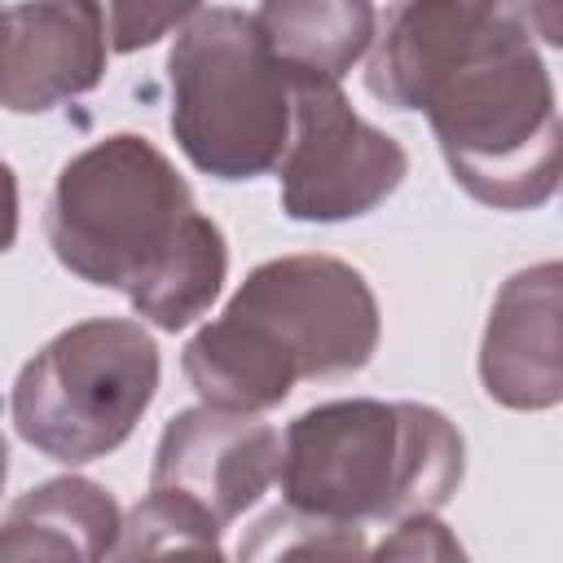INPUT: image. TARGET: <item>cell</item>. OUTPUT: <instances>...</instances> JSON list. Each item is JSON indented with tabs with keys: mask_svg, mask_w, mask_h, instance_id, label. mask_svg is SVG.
<instances>
[{
	"mask_svg": "<svg viewBox=\"0 0 563 563\" xmlns=\"http://www.w3.org/2000/svg\"><path fill=\"white\" fill-rule=\"evenodd\" d=\"M202 0H110V48L136 53L185 22Z\"/></svg>",
	"mask_w": 563,
	"mask_h": 563,
	"instance_id": "7c38bea8",
	"label": "cell"
},
{
	"mask_svg": "<svg viewBox=\"0 0 563 563\" xmlns=\"http://www.w3.org/2000/svg\"><path fill=\"white\" fill-rule=\"evenodd\" d=\"M119 528H123L119 506L106 497V488L88 479H53L44 488H31L0 523V559H31V554L101 559L114 554Z\"/></svg>",
	"mask_w": 563,
	"mask_h": 563,
	"instance_id": "30bf717a",
	"label": "cell"
},
{
	"mask_svg": "<svg viewBox=\"0 0 563 563\" xmlns=\"http://www.w3.org/2000/svg\"><path fill=\"white\" fill-rule=\"evenodd\" d=\"M251 22L286 70L325 79H343L374 40L369 0H260Z\"/></svg>",
	"mask_w": 563,
	"mask_h": 563,
	"instance_id": "8fae6325",
	"label": "cell"
},
{
	"mask_svg": "<svg viewBox=\"0 0 563 563\" xmlns=\"http://www.w3.org/2000/svg\"><path fill=\"white\" fill-rule=\"evenodd\" d=\"M532 18L537 0H409L365 70L378 101L431 119L453 180L501 211L559 185V110Z\"/></svg>",
	"mask_w": 563,
	"mask_h": 563,
	"instance_id": "6da1fadb",
	"label": "cell"
},
{
	"mask_svg": "<svg viewBox=\"0 0 563 563\" xmlns=\"http://www.w3.org/2000/svg\"><path fill=\"white\" fill-rule=\"evenodd\" d=\"M106 18L97 0H22L0 13V106L53 110L101 84Z\"/></svg>",
	"mask_w": 563,
	"mask_h": 563,
	"instance_id": "9c48e42d",
	"label": "cell"
},
{
	"mask_svg": "<svg viewBox=\"0 0 563 563\" xmlns=\"http://www.w3.org/2000/svg\"><path fill=\"white\" fill-rule=\"evenodd\" d=\"M295 136L282 150V207L295 220H347L374 211L409 172V154L361 123L339 79L290 70Z\"/></svg>",
	"mask_w": 563,
	"mask_h": 563,
	"instance_id": "ba28073f",
	"label": "cell"
},
{
	"mask_svg": "<svg viewBox=\"0 0 563 563\" xmlns=\"http://www.w3.org/2000/svg\"><path fill=\"white\" fill-rule=\"evenodd\" d=\"M4 471H9V453H4V440H0V484H4Z\"/></svg>",
	"mask_w": 563,
	"mask_h": 563,
	"instance_id": "5bb4252c",
	"label": "cell"
},
{
	"mask_svg": "<svg viewBox=\"0 0 563 563\" xmlns=\"http://www.w3.org/2000/svg\"><path fill=\"white\" fill-rule=\"evenodd\" d=\"M378 347V303L365 277L330 255L260 264L229 308L185 347V374L207 405L260 413L299 378L361 369Z\"/></svg>",
	"mask_w": 563,
	"mask_h": 563,
	"instance_id": "3957f363",
	"label": "cell"
},
{
	"mask_svg": "<svg viewBox=\"0 0 563 563\" xmlns=\"http://www.w3.org/2000/svg\"><path fill=\"white\" fill-rule=\"evenodd\" d=\"M158 391V347L136 321H79L18 374L9 413L18 435L53 462L114 453Z\"/></svg>",
	"mask_w": 563,
	"mask_h": 563,
	"instance_id": "8992f818",
	"label": "cell"
},
{
	"mask_svg": "<svg viewBox=\"0 0 563 563\" xmlns=\"http://www.w3.org/2000/svg\"><path fill=\"white\" fill-rule=\"evenodd\" d=\"M18 238V180L9 163H0V251H9Z\"/></svg>",
	"mask_w": 563,
	"mask_h": 563,
	"instance_id": "4fadbf2b",
	"label": "cell"
},
{
	"mask_svg": "<svg viewBox=\"0 0 563 563\" xmlns=\"http://www.w3.org/2000/svg\"><path fill=\"white\" fill-rule=\"evenodd\" d=\"M457 479L462 435L427 405L334 400L299 413L282 435L286 506L356 532L440 510Z\"/></svg>",
	"mask_w": 563,
	"mask_h": 563,
	"instance_id": "277c9868",
	"label": "cell"
},
{
	"mask_svg": "<svg viewBox=\"0 0 563 563\" xmlns=\"http://www.w3.org/2000/svg\"><path fill=\"white\" fill-rule=\"evenodd\" d=\"M0 13H4V9H0Z\"/></svg>",
	"mask_w": 563,
	"mask_h": 563,
	"instance_id": "9a60e30c",
	"label": "cell"
},
{
	"mask_svg": "<svg viewBox=\"0 0 563 563\" xmlns=\"http://www.w3.org/2000/svg\"><path fill=\"white\" fill-rule=\"evenodd\" d=\"M172 132L189 163L220 180H251L290 141V70L238 9L198 13L172 57Z\"/></svg>",
	"mask_w": 563,
	"mask_h": 563,
	"instance_id": "5b68a950",
	"label": "cell"
},
{
	"mask_svg": "<svg viewBox=\"0 0 563 563\" xmlns=\"http://www.w3.org/2000/svg\"><path fill=\"white\" fill-rule=\"evenodd\" d=\"M282 435L238 409L202 405L167 422L150 497L119 528L114 554H220V528L233 523L277 479Z\"/></svg>",
	"mask_w": 563,
	"mask_h": 563,
	"instance_id": "52a82bcc",
	"label": "cell"
},
{
	"mask_svg": "<svg viewBox=\"0 0 563 563\" xmlns=\"http://www.w3.org/2000/svg\"><path fill=\"white\" fill-rule=\"evenodd\" d=\"M44 224L53 255L75 277L123 290L158 330L202 317L229 268L216 220L194 207L176 167L132 132L62 167Z\"/></svg>",
	"mask_w": 563,
	"mask_h": 563,
	"instance_id": "7a4b0ae2",
	"label": "cell"
}]
</instances>
